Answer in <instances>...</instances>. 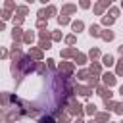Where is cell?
Returning a JSON list of instances; mask_svg holds the SVG:
<instances>
[{
    "label": "cell",
    "mask_w": 123,
    "mask_h": 123,
    "mask_svg": "<svg viewBox=\"0 0 123 123\" xmlns=\"http://www.w3.org/2000/svg\"><path fill=\"white\" fill-rule=\"evenodd\" d=\"M21 37V31L19 29H13V38H19Z\"/></svg>",
    "instance_id": "52a82bcc"
},
{
    "label": "cell",
    "mask_w": 123,
    "mask_h": 123,
    "mask_svg": "<svg viewBox=\"0 0 123 123\" xmlns=\"http://www.w3.org/2000/svg\"><path fill=\"white\" fill-rule=\"evenodd\" d=\"M40 2H44V4H46V2H48V0H40Z\"/></svg>",
    "instance_id": "4fadbf2b"
},
{
    "label": "cell",
    "mask_w": 123,
    "mask_h": 123,
    "mask_svg": "<svg viewBox=\"0 0 123 123\" xmlns=\"http://www.w3.org/2000/svg\"><path fill=\"white\" fill-rule=\"evenodd\" d=\"M81 6L83 8H88V0H81Z\"/></svg>",
    "instance_id": "8fae6325"
},
{
    "label": "cell",
    "mask_w": 123,
    "mask_h": 123,
    "mask_svg": "<svg viewBox=\"0 0 123 123\" xmlns=\"http://www.w3.org/2000/svg\"><path fill=\"white\" fill-rule=\"evenodd\" d=\"M73 29H75V31H81V29H83V23H81V21H75V23H73Z\"/></svg>",
    "instance_id": "3957f363"
},
{
    "label": "cell",
    "mask_w": 123,
    "mask_h": 123,
    "mask_svg": "<svg viewBox=\"0 0 123 123\" xmlns=\"http://www.w3.org/2000/svg\"><path fill=\"white\" fill-rule=\"evenodd\" d=\"M67 21H69V19H67L65 15H60V23H67Z\"/></svg>",
    "instance_id": "9c48e42d"
},
{
    "label": "cell",
    "mask_w": 123,
    "mask_h": 123,
    "mask_svg": "<svg viewBox=\"0 0 123 123\" xmlns=\"http://www.w3.org/2000/svg\"><path fill=\"white\" fill-rule=\"evenodd\" d=\"M90 35H94V37L98 35V27H96V25H92V27H90Z\"/></svg>",
    "instance_id": "5b68a950"
},
{
    "label": "cell",
    "mask_w": 123,
    "mask_h": 123,
    "mask_svg": "<svg viewBox=\"0 0 123 123\" xmlns=\"http://www.w3.org/2000/svg\"><path fill=\"white\" fill-rule=\"evenodd\" d=\"M31 54H33L35 58H40V52H38V50H31Z\"/></svg>",
    "instance_id": "30bf717a"
},
{
    "label": "cell",
    "mask_w": 123,
    "mask_h": 123,
    "mask_svg": "<svg viewBox=\"0 0 123 123\" xmlns=\"http://www.w3.org/2000/svg\"><path fill=\"white\" fill-rule=\"evenodd\" d=\"M104 83H106V85H113V83H115V77L108 73V75H104Z\"/></svg>",
    "instance_id": "7a4b0ae2"
},
{
    "label": "cell",
    "mask_w": 123,
    "mask_h": 123,
    "mask_svg": "<svg viewBox=\"0 0 123 123\" xmlns=\"http://www.w3.org/2000/svg\"><path fill=\"white\" fill-rule=\"evenodd\" d=\"M29 2H33V0H29Z\"/></svg>",
    "instance_id": "5bb4252c"
},
{
    "label": "cell",
    "mask_w": 123,
    "mask_h": 123,
    "mask_svg": "<svg viewBox=\"0 0 123 123\" xmlns=\"http://www.w3.org/2000/svg\"><path fill=\"white\" fill-rule=\"evenodd\" d=\"M25 40L31 42V40H33V33H27V35H25Z\"/></svg>",
    "instance_id": "ba28073f"
},
{
    "label": "cell",
    "mask_w": 123,
    "mask_h": 123,
    "mask_svg": "<svg viewBox=\"0 0 123 123\" xmlns=\"http://www.w3.org/2000/svg\"><path fill=\"white\" fill-rule=\"evenodd\" d=\"M104 63H106V65H111V63H113V58H111V56H106V58H104Z\"/></svg>",
    "instance_id": "277c9868"
},
{
    "label": "cell",
    "mask_w": 123,
    "mask_h": 123,
    "mask_svg": "<svg viewBox=\"0 0 123 123\" xmlns=\"http://www.w3.org/2000/svg\"><path fill=\"white\" fill-rule=\"evenodd\" d=\"M102 37H104V38H106V40H111V38H113V33H104V35H102Z\"/></svg>",
    "instance_id": "8992f818"
},
{
    "label": "cell",
    "mask_w": 123,
    "mask_h": 123,
    "mask_svg": "<svg viewBox=\"0 0 123 123\" xmlns=\"http://www.w3.org/2000/svg\"><path fill=\"white\" fill-rule=\"evenodd\" d=\"M117 71H119V73H123V63H121V65L117 67Z\"/></svg>",
    "instance_id": "7c38bea8"
},
{
    "label": "cell",
    "mask_w": 123,
    "mask_h": 123,
    "mask_svg": "<svg viewBox=\"0 0 123 123\" xmlns=\"http://www.w3.org/2000/svg\"><path fill=\"white\" fill-rule=\"evenodd\" d=\"M50 13H54V8H48V10H40V12H38L40 17H48Z\"/></svg>",
    "instance_id": "6da1fadb"
}]
</instances>
